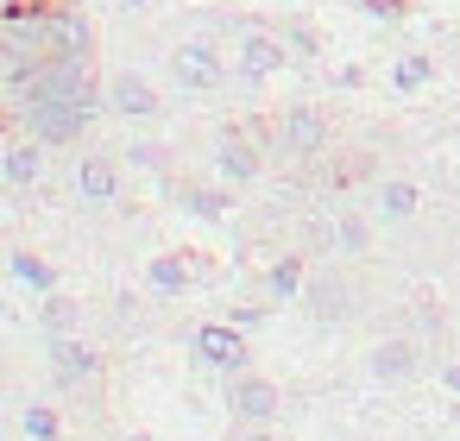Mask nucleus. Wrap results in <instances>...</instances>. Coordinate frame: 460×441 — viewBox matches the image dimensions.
<instances>
[{
    "instance_id": "obj_26",
    "label": "nucleus",
    "mask_w": 460,
    "mask_h": 441,
    "mask_svg": "<svg viewBox=\"0 0 460 441\" xmlns=\"http://www.w3.org/2000/svg\"><path fill=\"white\" fill-rule=\"evenodd\" d=\"M227 322H234V328H259V322H265V309H234Z\"/></svg>"
},
{
    "instance_id": "obj_16",
    "label": "nucleus",
    "mask_w": 460,
    "mask_h": 441,
    "mask_svg": "<svg viewBox=\"0 0 460 441\" xmlns=\"http://www.w3.org/2000/svg\"><path fill=\"white\" fill-rule=\"evenodd\" d=\"M416 208H422V190H416L410 177H385V183H378V196H372V215H378L385 227L416 221Z\"/></svg>"
},
{
    "instance_id": "obj_7",
    "label": "nucleus",
    "mask_w": 460,
    "mask_h": 441,
    "mask_svg": "<svg viewBox=\"0 0 460 441\" xmlns=\"http://www.w3.org/2000/svg\"><path fill=\"white\" fill-rule=\"evenodd\" d=\"M45 57H70V64L95 57V26H89L83 7H51L45 13Z\"/></svg>"
},
{
    "instance_id": "obj_15",
    "label": "nucleus",
    "mask_w": 460,
    "mask_h": 441,
    "mask_svg": "<svg viewBox=\"0 0 460 441\" xmlns=\"http://www.w3.org/2000/svg\"><path fill=\"white\" fill-rule=\"evenodd\" d=\"M366 366H372V378H378V384H403V378H416V372H422V347L397 334V340H378Z\"/></svg>"
},
{
    "instance_id": "obj_20",
    "label": "nucleus",
    "mask_w": 460,
    "mask_h": 441,
    "mask_svg": "<svg viewBox=\"0 0 460 441\" xmlns=\"http://www.w3.org/2000/svg\"><path fill=\"white\" fill-rule=\"evenodd\" d=\"M429 83H435V57H429V51H403V57L391 64V89H397V95H422Z\"/></svg>"
},
{
    "instance_id": "obj_4",
    "label": "nucleus",
    "mask_w": 460,
    "mask_h": 441,
    "mask_svg": "<svg viewBox=\"0 0 460 441\" xmlns=\"http://www.w3.org/2000/svg\"><path fill=\"white\" fill-rule=\"evenodd\" d=\"M328 139H334V127H328V114L309 108V101H296V108H284V114L271 120V152H284V158H296V164L322 158Z\"/></svg>"
},
{
    "instance_id": "obj_12",
    "label": "nucleus",
    "mask_w": 460,
    "mask_h": 441,
    "mask_svg": "<svg viewBox=\"0 0 460 441\" xmlns=\"http://www.w3.org/2000/svg\"><path fill=\"white\" fill-rule=\"evenodd\" d=\"M0 177H7L13 190H39L45 183V146L32 133H13L7 146H0Z\"/></svg>"
},
{
    "instance_id": "obj_19",
    "label": "nucleus",
    "mask_w": 460,
    "mask_h": 441,
    "mask_svg": "<svg viewBox=\"0 0 460 441\" xmlns=\"http://www.w3.org/2000/svg\"><path fill=\"white\" fill-rule=\"evenodd\" d=\"M39 328H45V334H76V328H83V303L64 296V290H45V296H39Z\"/></svg>"
},
{
    "instance_id": "obj_11",
    "label": "nucleus",
    "mask_w": 460,
    "mask_h": 441,
    "mask_svg": "<svg viewBox=\"0 0 460 441\" xmlns=\"http://www.w3.org/2000/svg\"><path fill=\"white\" fill-rule=\"evenodd\" d=\"M76 196L89 208H114L120 202V158L114 152H83L76 158Z\"/></svg>"
},
{
    "instance_id": "obj_3",
    "label": "nucleus",
    "mask_w": 460,
    "mask_h": 441,
    "mask_svg": "<svg viewBox=\"0 0 460 441\" xmlns=\"http://www.w3.org/2000/svg\"><path fill=\"white\" fill-rule=\"evenodd\" d=\"M284 64H290L284 32H265V26H240L234 32V76L246 89H265L271 76H284Z\"/></svg>"
},
{
    "instance_id": "obj_9",
    "label": "nucleus",
    "mask_w": 460,
    "mask_h": 441,
    "mask_svg": "<svg viewBox=\"0 0 460 441\" xmlns=\"http://www.w3.org/2000/svg\"><path fill=\"white\" fill-rule=\"evenodd\" d=\"M102 101H108V114H120V120H158V114H164L158 89H152L139 70H114V76L102 83Z\"/></svg>"
},
{
    "instance_id": "obj_8",
    "label": "nucleus",
    "mask_w": 460,
    "mask_h": 441,
    "mask_svg": "<svg viewBox=\"0 0 460 441\" xmlns=\"http://www.w3.org/2000/svg\"><path fill=\"white\" fill-rule=\"evenodd\" d=\"M227 410H234V422H278V410H284V391L265 378V372H234L227 378Z\"/></svg>"
},
{
    "instance_id": "obj_13",
    "label": "nucleus",
    "mask_w": 460,
    "mask_h": 441,
    "mask_svg": "<svg viewBox=\"0 0 460 441\" xmlns=\"http://www.w3.org/2000/svg\"><path fill=\"white\" fill-rule=\"evenodd\" d=\"M190 284H196L190 252H152V259H146V290H152L158 303H177Z\"/></svg>"
},
{
    "instance_id": "obj_23",
    "label": "nucleus",
    "mask_w": 460,
    "mask_h": 441,
    "mask_svg": "<svg viewBox=\"0 0 460 441\" xmlns=\"http://www.w3.org/2000/svg\"><path fill=\"white\" fill-rule=\"evenodd\" d=\"M20 428H26V441H64V416H58L51 403H26Z\"/></svg>"
},
{
    "instance_id": "obj_24",
    "label": "nucleus",
    "mask_w": 460,
    "mask_h": 441,
    "mask_svg": "<svg viewBox=\"0 0 460 441\" xmlns=\"http://www.w3.org/2000/svg\"><path fill=\"white\" fill-rule=\"evenodd\" d=\"M278 32H284V45H290V57H322V32H315L309 20H284Z\"/></svg>"
},
{
    "instance_id": "obj_30",
    "label": "nucleus",
    "mask_w": 460,
    "mask_h": 441,
    "mask_svg": "<svg viewBox=\"0 0 460 441\" xmlns=\"http://www.w3.org/2000/svg\"><path fill=\"white\" fill-rule=\"evenodd\" d=\"M58 7H83V0H58Z\"/></svg>"
},
{
    "instance_id": "obj_25",
    "label": "nucleus",
    "mask_w": 460,
    "mask_h": 441,
    "mask_svg": "<svg viewBox=\"0 0 460 441\" xmlns=\"http://www.w3.org/2000/svg\"><path fill=\"white\" fill-rule=\"evenodd\" d=\"M372 20H403V0H359Z\"/></svg>"
},
{
    "instance_id": "obj_2",
    "label": "nucleus",
    "mask_w": 460,
    "mask_h": 441,
    "mask_svg": "<svg viewBox=\"0 0 460 441\" xmlns=\"http://www.w3.org/2000/svg\"><path fill=\"white\" fill-rule=\"evenodd\" d=\"M265 152H271V133L265 127H227L215 139V177L227 190H246V183L265 177Z\"/></svg>"
},
{
    "instance_id": "obj_17",
    "label": "nucleus",
    "mask_w": 460,
    "mask_h": 441,
    "mask_svg": "<svg viewBox=\"0 0 460 441\" xmlns=\"http://www.w3.org/2000/svg\"><path fill=\"white\" fill-rule=\"evenodd\" d=\"M303 284H309L303 252H278V259L265 265V296H271V303H303Z\"/></svg>"
},
{
    "instance_id": "obj_14",
    "label": "nucleus",
    "mask_w": 460,
    "mask_h": 441,
    "mask_svg": "<svg viewBox=\"0 0 460 441\" xmlns=\"http://www.w3.org/2000/svg\"><path fill=\"white\" fill-rule=\"evenodd\" d=\"M303 303H309V315H315V322H347V315H353V290H347L334 271H309Z\"/></svg>"
},
{
    "instance_id": "obj_22",
    "label": "nucleus",
    "mask_w": 460,
    "mask_h": 441,
    "mask_svg": "<svg viewBox=\"0 0 460 441\" xmlns=\"http://www.w3.org/2000/svg\"><path fill=\"white\" fill-rule=\"evenodd\" d=\"M7 271H13L26 290H39V296H45V290H58V265H51V259H39V252H26V246L7 259Z\"/></svg>"
},
{
    "instance_id": "obj_18",
    "label": "nucleus",
    "mask_w": 460,
    "mask_h": 441,
    "mask_svg": "<svg viewBox=\"0 0 460 441\" xmlns=\"http://www.w3.org/2000/svg\"><path fill=\"white\" fill-rule=\"evenodd\" d=\"M183 215H196V221H227V215H234V190H227V183H221V190H215V183H190V190H183Z\"/></svg>"
},
{
    "instance_id": "obj_21",
    "label": "nucleus",
    "mask_w": 460,
    "mask_h": 441,
    "mask_svg": "<svg viewBox=\"0 0 460 441\" xmlns=\"http://www.w3.org/2000/svg\"><path fill=\"white\" fill-rule=\"evenodd\" d=\"M328 246H334V252H347V259H359V252L372 246V221H366V215H334Z\"/></svg>"
},
{
    "instance_id": "obj_28",
    "label": "nucleus",
    "mask_w": 460,
    "mask_h": 441,
    "mask_svg": "<svg viewBox=\"0 0 460 441\" xmlns=\"http://www.w3.org/2000/svg\"><path fill=\"white\" fill-rule=\"evenodd\" d=\"M240 441H271V422H240Z\"/></svg>"
},
{
    "instance_id": "obj_27",
    "label": "nucleus",
    "mask_w": 460,
    "mask_h": 441,
    "mask_svg": "<svg viewBox=\"0 0 460 441\" xmlns=\"http://www.w3.org/2000/svg\"><path fill=\"white\" fill-rule=\"evenodd\" d=\"M441 391H454V397H460V359H447V366H441Z\"/></svg>"
},
{
    "instance_id": "obj_10",
    "label": "nucleus",
    "mask_w": 460,
    "mask_h": 441,
    "mask_svg": "<svg viewBox=\"0 0 460 441\" xmlns=\"http://www.w3.org/2000/svg\"><path fill=\"white\" fill-rule=\"evenodd\" d=\"M45 359H51L58 384H95L102 378V353L83 334H45Z\"/></svg>"
},
{
    "instance_id": "obj_6",
    "label": "nucleus",
    "mask_w": 460,
    "mask_h": 441,
    "mask_svg": "<svg viewBox=\"0 0 460 441\" xmlns=\"http://www.w3.org/2000/svg\"><path fill=\"white\" fill-rule=\"evenodd\" d=\"M227 57L208 45V39H183L177 51H171V83L183 89V95H221L227 89Z\"/></svg>"
},
{
    "instance_id": "obj_29",
    "label": "nucleus",
    "mask_w": 460,
    "mask_h": 441,
    "mask_svg": "<svg viewBox=\"0 0 460 441\" xmlns=\"http://www.w3.org/2000/svg\"><path fill=\"white\" fill-rule=\"evenodd\" d=\"M114 7H120V13H139V7H152V0H114Z\"/></svg>"
},
{
    "instance_id": "obj_5",
    "label": "nucleus",
    "mask_w": 460,
    "mask_h": 441,
    "mask_svg": "<svg viewBox=\"0 0 460 441\" xmlns=\"http://www.w3.org/2000/svg\"><path fill=\"white\" fill-rule=\"evenodd\" d=\"M190 353H196V366H208V372H221V378H234V372L252 366V340H246V328H234V322H196V328H190Z\"/></svg>"
},
{
    "instance_id": "obj_1",
    "label": "nucleus",
    "mask_w": 460,
    "mask_h": 441,
    "mask_svg": "<svg viewBox=\"0 0 460 441\" xmlns=\"http://www.w3.org/2000/svg\"><path fill=\"white\" fill-rule=\"evenodd\" d=\"M7 89H13L20 133H32L39 146H76L95 127V114L108 108L95 70L70 64V57H39L20 76H7Z\"/></svg>"
}]
</instances>
